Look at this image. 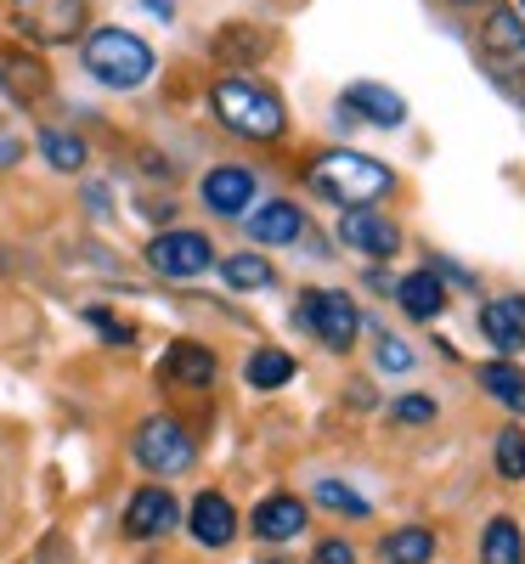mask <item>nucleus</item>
I'll return each mask as SVG.
<instances>
[{
  "mask_svg": "<svg viewBox=\"0 0 525 564\" xmlns=\"http://www.w3.org/2000/svg\"><path fill=\"white\" fill-rule=\"evenodd\" d=\"M306 181H311V193H322L328 204H340V209H367L385 193H396V175L385 164L367 159V153H345V148L322 153L306 170Z\"/></svg>",
  "mask_w": 525,
  "mask_h": 564,
  "instance_id": "1",
  "label": "nucleus"
},
{
  "mask_svg": "<svg viewBox=\"0 0 525 564\" xmlns=\"http://www.w3.org/2000/svg\"><path fill=\"white\" fill-rule=\"evenodd\" d=\"M85 74L90 79H103L108 90H136L141 79H153V45L130 34V29H97V34H85Z\"/></svg>",
  "mask_w": 525,
  "mask_h": 564,
  "instance_id": "2",
  "label": "nucleus"
},
{
  "mask_svg": "<svg viewBox=\"0 0 525 564\" xmlns=\"http://www.w3.org/2000/svg\"><path fill=\"white\" fill-rule=\"evenodd\" d=\"M210 102H215V119L237 135H249V141H277L282 130H289V119H282V102H277V90L255 85V79H221L210 90Z\"/></svg>",
  "mask_w": 525,
  "mask_h": 564,
  "instance_id": "3",
  "label": "nucleus"
},
{
  "mask_svg": "<svg viewBox=\"0 0 525 564\" xmlns=\"http://www.w3.org/2000/svg\"><path fill=\"white\" fill-rule=\"evenodd\" d=\"M12 29L34 45H68L85 34V0H12Z\"/></svg>",
  "mask_w": 525,
  "mask_h": 564,
  "instance_id": "4",
  "label": "nucleus"
},
{
  "mask_svg": "<svg viewBox=\"0 0 525 564\" xmlns=\"http://www.w3.org/2000/svg\"><path fill=\"white\" fill-rule=\"evenodd\" d=\"M130 452H136V463L148 468V475H186V468H193V435H186L175 417H164V412L141 423Z\"/></svg>",
  "mask_w": 525,
  "mask_h": 564,
  "instance_id": "5",
  "label": "nucleus"
},
{
  "mask_svg": "<svg viewBox=\"0 0 525 564\" xmlns=\"http://www.w3.org/2000/svg\"><path fill=\"white\" fill-rule=\"evenodd\" d=\"M481 52H486L492 79L508 85V90H519L525 85V18L492 7L486 12V29H481Z\"/></svg>",
  "mask_w": 525,
  "mask_h": 564,
  "instance_id": "6",
  "label": "nucleus"
},
{
  "mask_svg": "<svg viewBox=\"0 0 525 564\" xmlns=\"http://www.w3.org/2000/svg\"><path fill=\"white\" fill-rule=\"evenodd\" d=\"M294 322L311 327L328 350H351L356 345V305L345 294H306L294 305Z\"/></svg>",
  "mask_w": 525,
  "mask_h": 564,
  "instance_id": "7",
  "label": "nucleus"
},
{
  "mask_svg": "<svg viewBox=\"0 0 525 564\" xmlns=\"http://www.w3.org/2000/svg\"><path fill=\"white\" fill-rule=\"evenodd\" d=\"M148 265L164 271V276H199L215 265V249L204 231H159V238L148 243Z\"/></svg>",
  "mask_w": 525,
  "mask_h": 564,
  "instance_id": "8",
  "label": "nucleus"
},
{
  "mask_svg": "<svg viewBox=\"0 0 525 564\" xmlns=\"http://www.w3.org/2000/svg\"><path fill=\"white\" fill-rule=\"evenodd\" d=\"M181 525V502L164 491V486H141L136 497H130V508H125V531L130 536H170Z\"/></svg>",
  "mask_w": 525,
  "mask_h": 564,
  "instance_id": "9",
  "label": "nucleus"
},
{
  "mask_svg": "<svg viewBox=\"0 0 525 564\" xmlns=\"http://www.w3.org/2000/svg\"><path fill=\"white\" fill-rule=\"evenodd\" d=\"M199 198L210 215H244L255 204V175L244 164H215L204 181H199Z\"/></svg>",
  "mask_w": 525,
  "mask_h": 564,
  "instance_id": "10",
  "label": "nucleus"
},
{
  "mask_svg": "<svg viewBox=\"0 0 525 564\" xmlns=\"http://www.w3.org/2000/svg\"><path fill=\"white\" fill-rule=\"evenodd\" d=\"M340 238H345V249H362V254H373V260H385V254L401 249V231H396L385 215H373V209H345Z\"/></svg>",
  "mask_w": 525,
  "mask_h": 564,
  "instance_id": "11",
  "label": "nucleus"
},
{
  "mask_svg": "<svg viewBox=\"0 0 525 564\" xmlns=\"http://www.w3.org/2000/svg\"><path fill=\"white\" fill-rule=\"evenodd\" d=\"M345 108H351L356 119L378 124V130H396V124L407 119L401 90H390V85H373V79H362V85H351V90H345Z\"/></svg>",
  "mask_w": 525,
  "mask_h": 564,
  "instance_id": "12",
  "label": "nucleus"
},
{
  "mask_svg": "<svg viewBox=\"0 0 525 564\" xmlns=\"http://www.w3.org/2000/svg\"><path fill=\"white\" fill-rule=\"evenodd\" d=\"M186 525H193V536L204 547H226L237 536V513H232V502L221 491H199L193 508H186Z\"/></svg>",
  "mask_w": 525,
  "mask_h": 564,
  "instance_id": "13",
  "label": "nucleus"
},
{
  "mask_svg": "<svg viewBox=\"0 0 525 564\" xmlns=\"http://www.w3.org/2000/svg\"><path fill=\"white\" fill-rule=\"evenodd\" d=\"M0 85L12 90V102H40L45 97V85H52V74H45V63L40 57H29V52H0Z\"/></svg>",
  "mask_w": 525,
  "mask_h": 564,
  "instance_id": "14",
  "label": "nucleus"
},
{
  "mask_svg": "<svg viewBox=\"0 0 525 564\" xmlns=\"http://www.w3.org/2000/svg\"><path fill=\"white\" fill-rule=\"evenodd\" d=\"M396 300H401V311H407L413 322H436V316L447 311V289H441V276H436V271H413V276H401V282H396Z\"/></svg>",
  "mask_w": 525,
  "mask_h": 564,
  "instance_id": "15",
  "label": "nucleus"
},
{
  "mask_svg": "<svg viewBox=\"0 0 525 564\" xmlns=\"http://www.w3.org/2000/svg\"><path fill=\"white\" fill-rule=\"evenodd\" d=\"M481 334H486L503 356L525 350V305H519V300H492V305L481 311Z\"/></svg>",
  "mask_w": 525,
  "mask_h": 564,
  "instance_id": "16",
  "label": "nucleus"
},
{
  "mask_svg": "<svg viewBox=\"0 0 525 564\" xmlns=\"http://www.w3.org/2000/svg\"><path fill=\"white\" fill-rule=\"evenodd\" d=\"M164 372H170L175 384L204 390V384L215 379V350H210V345H193V339H175V345L164 350Z\"/></svg>",
  "mask_w": 525,
  "mask_h": 564,
  "instance_id": "17",
  "label": "nucleus"
},
{
  "mask_svg": "<svg viewBox=\"0 0 525 564\" xmlns=\"http://www.w3.org/2000/svg\"><path fill=\"white\" fill-rule=\"evenodd\" d=\"M300 525H306V502L300 497H266L255 508V536H266V542L300 536Z\"/></svg>",
  "mask_w": 525,
  "mask_h": 564,
  "instance_id": "18",
  "label": "nucleus"
},
{
  "mask_svg": "<svg viewBox=\"0 0 525 564\" xmlns=\"http://www.w3.org/2000/svg\"><path fill=\"white\" fill-rule=\"evenodd\" d=\"M249 238L255 243H294V238H306V215L294 204H266L249 220Z\"/></svg>",
  "mask_w": 525,
  "mask_h": 564,
  "instance_id": "19",
  "label": "nucleus"
},
{
  "mask_svg": "<svg viewBox=\"0 0 525 564\" xmlns=\"http://www.w3.org/2000/svg\"><path fill=\"white\" fill-rule=\"evenodd\" d=\"M244 379H249V390H282L294 379V356L289 350H255L244 361Z\"/></svg>",
  "mask_w": 525,
  "mask_h": 564,
  "instance_id": "20",
  "label": "nucleus"
},
{
  "mask_svg": "<svg viewBox=\"0 0 525 564\" xmlns=\"http://www.w3.org/2000/svg\"><path fill=\"white\" fill-rule=\"evenodd\" d=\"M481 384H486L508 412H519V417H525V372H519L514 361H486V367H481Z\"/></svg>",
  "mask_w": 525,
  "mask_h": 564,
  "instance_id": "21",
  "label": "nucleus"
},
{
  "mask_svg": "<svg viewBox=\"0 0 525 564\" xmlns=\"http://www.w3.org/2000/svg\"><path fill=\"white\" fill-rule=\"evenodd\" d=\"M221 276H226V289H237V294H255V289H271L277 282L271 260H260V254H232L221 265Z\"/></svg>",
  "mask_w": 525,
  "mask_h": 564,
  "instance_id": "22",
  "label": "nucleus"
},
{
  "mask_svg": "<svg viewBox=\"0 0 525 564\" xmlns=\"http://www.w3.org/2000/svg\"><path fill=\"white\" fill-rule=\"evenodd\" d=\"M481 564H525V542L514 520H492L486 542H481Z\"/></svg>",
  "mask_w": 525,
  "mask_h": 564,
  "instance_id": "23",
  "label": "nucleus"
},
{
  "mask_svg": "<svg viewBox=\"0 0 525 564\" xmlns=\"http://www.w3.org/2000/svg\"><path fill=\"white\" fill-rule=\"evenodd\" d=\"M40 153H45V164H52V170H85V141L74 135V130H40Z\"/></svg>",
  "mask_w": 525,
  "mask_h": 564,
  "instance_id": "24",
  "label": "nucleus"
},
{
  "mask_svg": "<svg viewBox=\"0 0 525 564\" xmlns=\"http://www.w3.org/2000/svg\"><path fill=\"white\" fill-rule=\"evenodd\" d=\"M429 553H436V536H429L424 525H407V531L385 536V558L390 564H424Z\"/></svg>",
  "mask_w": 525,
  "mask_h": 564,
  "instance_id": "25",
  "label": "nucleus"
},
{
  "mask_svg": "<svg viewBox=\"0 0 525 564\" xmlns=\"http://www.w3.org/2000/svg\"><path fill=\"white\" fill-rule=\"evenodd\" d=\"M317 502L333 508V513H351V520H367V513H373V508H367L351 486H340V480H322V486H317Z\"/></svg>",
  "mask_w": 525,
  "mask_h": 564,
  "instance_id": "26",
  "label": "nucleus"
},
{
  "mask_svg": "<svg viewBox=\"0 0 525 564\" xmlns=\"http://www.w3.org/2000/svg\"><path fill=\"white\" fill-rule=\"evenodd\" d=\"M497 475L503 480H525V435L519 430H503L497 435Z\"/></svg>",
  "mask_w": 525,
  "mask_h": 564,
  "instance_id": "27",
  "label": "nucleus"
},
{
  "mask_svg": "<svg viewBox=\"0 0 525 564\" xmlns=\"http://www.w3.org/2000/svg\"><path fill=\"white\" fill-rule=\"evenodd\" d=\"M373 356H378V372H407V367H413V350H407L401 339H390V334L378 339V350H373Z\"/></svg>",
  "mask_w": 525,
  "mask_h": 564,
  "instance_id": "28",
  "label": "nucleus"
},
{
  "mask_svg": "<svg viewBox=\"0 0 525 564\" xmlns=\"http://www.w3.org/2000/svg\"><path fill=\"white\" fill-rule=\"evenodd\" d=\"M390 417H401V423H429V417H436V401H429V395H401V401L390 406Z\"/></svg>",
  "mask_w": 525,
  "mask_h": 564,
  "instance_id": "29",
  "label": "nucleus"
},
{
  "mask_svg": "<svg viewBox=\"0 0 525 564\" xmlns=\"http://www.w3.org/2000/svg\"><path fill=\"white\" fill-rule=\"evenodd\" d=\"M90 322H97V327H103V339H114V345H130V339H136L130 327H125V322H114L108 311H90Z\"/></svg>",
  "mask_w": 525,
  "mask_h": 564,
  "instance_id": "30",
  "label": "nucleus"
},
{
  "mask_svg": "<svg viewBox=\"0 0 525 564\" xmlns=\"http://www.w3.org/2000/svg\"><path fill=\"white\" fill-rule=\"evenodd\" d=\"M317 564H356V547L351 542H322L317 547Z\"/></svg>",
  "mask_w": 525,
  "mask_h": 564,
  "instance_id": "31",
  "label": "nucleus"
},
{
  "mask_svg": "<svg viewBox=\"0 0 525 564\" xmlns=\"http://www.w3.org/2000/svg\"><path fill=\"white\" fill-rule=\"evenodd\" d=\"M18 153H23L18 141H7V135H0V164H18Z\"/></svg>",
  "mask_w": 525,
  "mask_h": 564,
  "instance_id": "32",
  "label": "nucleus"
},
{
  "mask_svg": "<svg viewBox=\"0 0 525 564\" xmlns=\"http://www.w3.org/2000/svg\"><path fill=\"white\" fill-rule=\"evenodd\" d=\"M447 7H458V12H481V7H492V0H447Z\"/></svg>",
  "mask_w": 525,
  "mask_h": 564,
  "instance_id": "33",
  "label": "nucleus"
},
{
  "mask_svg": "<svg viewBox=\"0 0 525 564\" xmlns=\"http://www.w3.org/2000/svg\"><path fill=\"white\" fill-rule=\"evenodd\" d=\"M519 7H525V0H519Z\"/></svg>",
  "mask_w": 525,
  "mask_h": 564,
  "instance_id": "34",
  "label": "nucleus"
}]
</instances>
